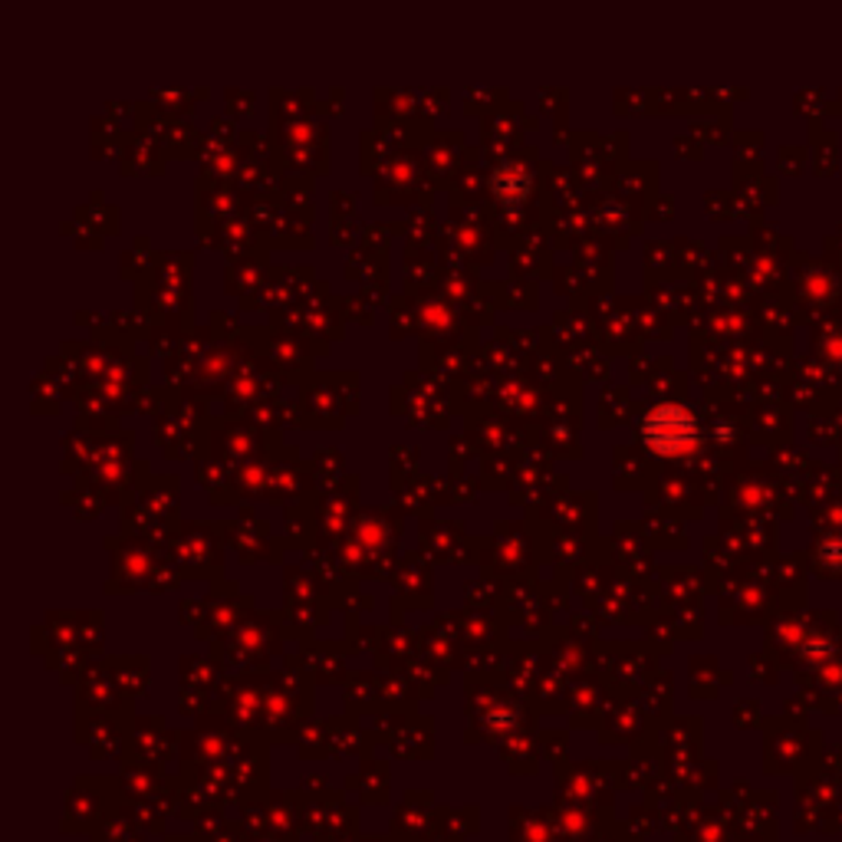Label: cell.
I'll list each match as a JSON object with an SVG mask.
<instances>
[{
    "mask_svg": "<svg viewBox=\"0 0 842 842\" xmlns=\"http://www.w3.org/2000/svg\"><path fill=\"white\" fill-rule=\"evenodd\" d=\"M645 438L655 451L662 454H672L678 448H685L692 438H695V428L688 422L685 412L678 408H655L645 422Z\"/></svg>",
    "mask_w": 842,
    "mask_h": 842,
    "instance_id": "1",
    "label": "cell"
}]
</instances>
